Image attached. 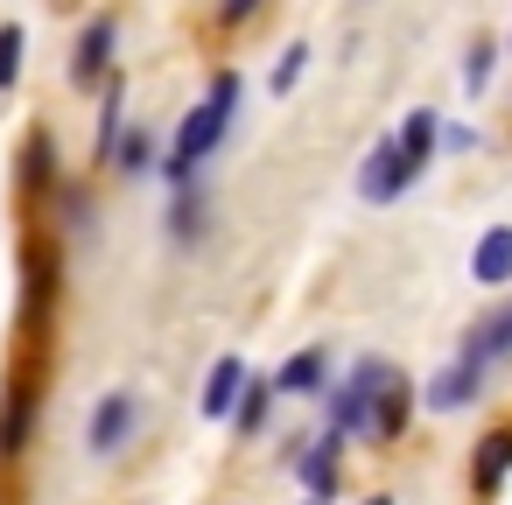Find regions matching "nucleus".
I'll use <instances>...</instances> for the list:
<instances>
[{
  "label": "nucleus",
  "mask_w": 512,
  "mask_h": 505,
  "mask_svg": "<svg viewBox=\"0 0 512 505\" xmlns=\"http://www.w3.org/2000/svg\"><path fill=\"white\" fill-rule=\"evenodd\" d=\"M22 64H29V29L22 22H0V92L22 85Z\"/></svg>",
  "instance_id": "23"
},
{
  "label": "nucleus",
  "mask_w": 512,
  "mask_h": 505,
  "mask_svg": "<svg viewBox=\"0 0 512 505\" xmlns=\"http://www.w3.org/2000/svg\"><path fill=\"white\" fill-rule=\"evenodd\" d=\"M260 8H267V0H218L211 15H218V29H246V22H253Z\"/></svg>",
  "instance_id": "26"
},
{
  "label": "nucleus",
  "mask_w": 512,
  "mask_h": 505,
  "mask_svg": "<svg viewBox=\"0 0 512 505\" xmlns=\"http://www.w3.org/2000/svg\"><path fill=\"white\" fill-rule=\"evenodd\" d=\"M141 421H148V400H141L134 386H113V393H99V407H92V421H85V449H92L99 463H113V456H127V449L141 442Z\"/></svg>",
  "instance_id": "3"
},
{
  "label": "nucleus",
  "mask_w": 512,
  "mask_h": 505,
  "mask_svg": "<svg viewBox=\"0 0 512 505\" xmlns=\"http://www.w3.org/2000/svg\"><path fill=\"white\" fill-rule=\"evenodd\" d=\"M435 141H442V113L435 106H414V113H400V155L428 176V162H435Z\"/></svg>",
  "instance_id": "21"
},
{
  "label": "nucleus",
  "mask_w": 512,
  "mask_h": 505,
  "mask_svg": "<svg viewBox=\"0 0 512 505\" xmlns=\"http://www.w3.org/2000/svg\"><path fill=\"white\" fill-rule=\"evenodd\" d=\"M127 92H134L127 71H113V78L99 85V127H92V155H99V162L113 155V141H120V127H127Z\"/></svg>",
  "instance_id": "19"
},
{
  "label": "nucleus",
  "mask_w": 512,
  "mask_h": 505,
  "mask_svg": "<svg viewBox=\"0 0 512 505\" xmlns=\"http://www.w3.org/2000/svg\"><path fill=\"white\" fill-rule=\"evenodd\" d=\"M470 498L477 505H491L505 484H512V421H498V428H484L477 442H470Z\"/></svg>",
  "instance_id": "10"
},
{
  "label": "nucleus",
  "mask_w": 512,
  "mask_h": 505,
  "mask_svg": "<svg viewBox=\"0 0 512 505\" xmlns=\"http://www.w3.org/2000/svg\"><path fill=\"white\" fill-rule=\"evenodd\" d=\"M477 148H484V134H477L470 120H442V141H435V155L463 162V155H477Z\"/></svg>",
  "instance_id": "25"
},
{
  "label": "nucleus",
  "mask_w": 512,
  "mask_h": 505,
  "mask_svg": "<svg viewBox=\"0 0 512 505\" xmlns=\"http://www.w3.org/2000/svg\"><path fill=\"white\" fill-rule=\"evenodd\" d=\"M330 372H337V358H330V344H302V351H288V358H281V372H274V386H281V400H323V386H330Z\"/></svg>",
  "instance_id": "12"
},
{
  "label": "nucleus",
  "mask_w": 512,
  "mask_h": 505,
  "mask_svg": "<svg viewBox=\"0 0 512 505\" xmlns=\"http://www.w3.org/2000/svg\"><path fill=\"white\" fill-rule=\"evenodd\" d=\"M64 302V239H36L22 246V309L43 323Z\"/></svg>",
  "instance_id": "7"
},
{
  "label": "nucleus",
  "mask_w": 512,
  "mask_h": 505,
  "mask_svg": "<svg viewBox=\"0 0 512 505\" xmlns=\"http://www.w3.org/2000/svg\"><path fill=\"white\" fill-rule=\"evenodd\" d=\"M344 435H309V442H288V477L302 484V498H330L337 505V491H344Z\"/></svg>",
  "instance_id": "6"
},
{
  "label": "nucleus",
  "mask_w": 512,
  "mask_h": 505,
  "mask_svg": "<svg viewBox=\"0 0 512 505\" xmlns=\"http://www.w3.org/2000/svg\"><path fill=\"white\" fill-rule=\"evenodd\" d=\"M36 414H43V386L29 372L8 379V400H0V463H22L36 442Z\"/></svg>",
  "instance_id": "8"
},
{
  "label": "nucleus",
  "mask_w": 512,
  "mask_h": 505,
  "mask_svg": "<svg viewBox=\"0 0 512 505\" xmlns=\"http://www.w3.org/2000/svg\"><path fill=\"white\" fill-rule=\"evenodd\" d=\"M246 379H253V365L239 358V351H225L211 372H204V393H197V414L204 421H232V407H239V393H246Z\"/></svg>",
  "instance_id": "16"
},
{
  "label": "nucleus",
  "mask_w": 512,
  "mask_h": 505,
  "mask_svg": "<svg viewBox=\"0 0 512 505\" xmlns=\"http://www.w3.org/2000/svg\"><path fill=\"white\" fill-rule=\"evenodd\" d=\"M211 239V190H204V176L197 183H183V190H169V246H204Z\"/></svg>",
  "instance_id": "15"
},
{
  "label": "nucleus",
  "mask_w": 512,
  "mask_h": 505,
  "mask_svg": "<svg viewBox=\"0 0 512 505\" xmlns=\"http://www.w3.org/2000/svg\"><path fill=\"white\" fill-rule=\"evenodd\" d=\"M113 71H120V15L106 8V15H92V22L78 29L71 64H64V85H71V92H99Z\"/></svg>",
  "instance_id": "5"
},
{
  "label": "nucleus",
  "mask_w": 512,
  "mask_h": 505,
  "mask_svg": "<svg viewBox=\"0 0 512 505\" xmlns=\"http://www.w3.org/2000/svg\"><path fill=\"white\" fill-rule=\"evenodd\" d=\"M477 400H484V365H470V358H449L421 379V414H463Z\"/></svg>",
  "instance_id": "9"
},
{
  "label": "nucleus",
  "mask_w": 512,
  "mask_h": 505,
  "mask_svg": "<svg viewBox=\"0 0 512 505\" xmlns=\"http://www.w3.org/2000/svg\"><path fill=\"white\" fill-rule=\"evenodd\" d=\"M302 71H309V43H288V50L274 57V71H267V92H274V99H288V92L302 85Z\"/></svg>",
  "instance_id": "24"
},
{
  "label": "nucleus",
  "mask_w": 512,
  "mask_h": 505,
  "mask_svg": "<svg viewBox=\"0 0 512 505\" xmlns=\"http://www.w3.org/2000/svg\"><path fill=\"white\" fill-rule=\"evenodd\" d=\"M106 169H113L120 183H148V176H162L155 127H148V120H127V127H120V141H113V155H106Z\"/></svg>",
  "instance_id": "13"
},
{
  "label": "nucleus",
  "mask_w": 512,
  "mask_h": 505,
  "mask_svg": "<svg viewBox=\"0 0 512 505\" xmlns=\"http://www.w3.org/2000/svg\"><path fill=\"white\" fill-rule=\"evenodd\" d=\"M421 183V169L400 155V134H379L372 148H365V162H358V176H351V190H358V204H372V211H386V204H400L407 190Z\"/></svg>",
  "instance_id": "4"
},
{
  "label": "nucleus",
  "mask_w": 512,
  "mask_h": 505,
  "mask_svg": "<svg viewBox=\"0 0 512 505\" xmlns=\"http://www.w3.org/2000/svg\"><path fill=\"white\" fill-rule=\"evenodd\" d=\"M50 204H57V232H71V239H92V232H99V197H92V183L57 176Z\"/></svg>",
  "instance_id": "18"
},
{
  "label": "nucleus",
  "mask_w": 512,
  "mask_h": 505,
  "mask_svg": "<svg viewBox=\"0 0 512 505\" xmlns=\"http://www.w3.org/2000/svg\"><path fill=\"white\" fill-rule=\"evenodd\" d=\"M57 176H64V162H57L50 127H29V134H22V148H15V183H22L29 197H50V190H57Z\"/></svg>",
  "instance_id": "14"
},
{
  "label": "nucleus",
  "mask_w": 512,
  "mask_h": 505,
  "mask_svg": "<svg viewBox=\"0 0 512 505\" xmlns=\"http://www.w3.org/2000/svg\"><path fill=\"white\" fill-rule=\"evenodd\" d=\"M505 57H512V29H505Z\"/></svg>",
  "instance_id": "29"
},
{
  "label": "nucleus",
  "mask_w": 512,
  "mask_h": 505,
  "mask_svg": "<svg viewBox=\"0 0 512 505\" xmlns=\"http://www.w3.org/2000/svg\"><path fill=\"white\" fill-rule=\"evenodd\" d=\"M393 372H400V365H393V358H379V351L351 358V365H344V379H330V386H323V428H330V435H344V442H365V435H372L379 386H386Z\"/></svg>",
  "instance_id": "1"
},
{
  "label": "nucleus",
  "mask_w": 512,
  "mask_h": 505,
  "mask_svg": "<svg viewBox=\"0 0 512 505\" xmlns=\"http://www.w3.org/2000/svg\"><path fill=\"white\" fill-rule=\"evenodd\" d=\"M232 120H239V106H225V99H211V92H204V99L176 120V141H169V155H162V183H169V190L197 183V176H204V162L225 148Z\"/></svg>",
  "instance_id": "2"
},
{
  "label": "nucleus",
  "mask_w": 512,
  "mask_h": 505,
  "mask_svg": "<svg viewBox=\"0 0 512 505\" xmlns=\"http://www.w3.org/2000/svg\"><path fill=\"white\" fill-rule=\"evenodd\" d=\"M498 57H505V43H498V36H477V43L463 50V99H484V92H491Z\"/></svg>",
  "instance_id": "22"
},
{
  "label": "nucleus",
  "mask_w": 512,
  "mask_h": 505,
  "mask_svg": "<svg viewBox=\"0 0 512 505\" xmlns=\"http://www.w3.org/2000/svg\"><path fill=\"white\" fill-rule=\"evenodd\" d=\"M57 8H64V0H57Z\"/></svg>",
  "instance_id": "30"
},
{
  "label": "nucleus",
  "mask_w": 512,
  "mask_h": 505,
  "mask_svg": "<svg viewBox=\"0 0 512 505\" xmlns=\"http://www.w3.org/2000/svg\"><path fill=\"white\" fill-rule=\"evenodd\" d=\"M358 505H400V498H393V491H372V498H358Z\"/></svg>",
  "instance_id": "27"
},
{
  "label": "nucleus",
  "mask_w": 512,
  "mask_h": 505,
  "mask_svg": "<svg viewBox=\"0 0 512 505\" xmlns=\"http://www.w3.org/2000/svg\"><path fill=\"white\" fill-rule=\"evenodd\" d=\"M414 414H421V386L407 379V372H393L386 386H379V407H372V449H393V442H407V428H414Z\"/></svg>",
  "instance_id": "11"
},
{
  "label": "nucleus",
  "mask_w": 512,
  "mask_h": 505,
  "mask_svg": "<svg viewBox=\"0 0 512 505\" xmlns=\"http://www.w3.org/2000/svg\"><path fill=\"white\" fill-rule=\"evenodd\" d=\"M470 281L484 295H505L512 288V225H484L477 246H470Z\"/></svg>",
  "instance_id": "17"
},
{
  "label": "nucleus",
  "mask_w": 512,
  "mask_h": 505,
  "mask_svg": "<svg viewBox=\"0 0 512 505\" xmlns=\"http://www.w3.org/2000/svg\"><path fill=\"white\" fill-rule=\"evenodd\" d=\"M274 400H281V386L274 379H246V393H239V407H232V435L239 442H253V435H267V421H274Z\"/></svg>",
  "instance_id": "20"
},
{
  "label": "nucleus",
  "mask_w": 512,
  "mask_h": 505,
  "mask_svg": "<svg viewBox=\"0 0 512 505\" xmlns=\"http://www.w3.org/2000/svg\"><path fill=\"white\" fill-rule=\"evenodd\" d=\"M302 505H330V498H302Z\"/></svg>",
  "instance_id": "28"
}]
</instances>
